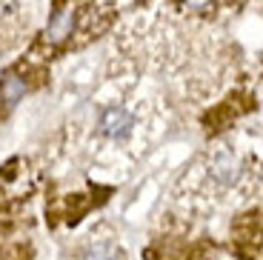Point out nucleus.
<instances>
[{"label":"nucleus","mask_w":263,"mask_h":260,"mask_svg":"<svg viewBox=\"0 0 263 260\" xmlns=\"http://www.w3.org/2000/svg\"><path fill=\"white\" fill-rule=\"evenodd\" d=\"M129 126H132V117L126 115L123 109H109L103 115V132L106 135H112V137H123L126 132H129Z\"/></svg>","instance_id":"20e7f679"},{"label":"nucleus","mask_w":263,"mask_h":260,"mask_svg":"<svg viewBox=\"0 0 263 260\" xmlns=\"http://www.w3.org/2000/svg\"><path fill=\"white\" fill-rule=\"evenodd\" d=\"M215 0H183V6L192 9V12H203V9H209Z\"/></svg>","instance_id":"39448f33"},{"label":"nucleus","mask_w":263,"mask_h":260,"mask_svg":"<svg viewBox=\"0 0 263 260\" xmlns=\"http://www.w3.org/2000/svg\"><path fill=\"white\" fill-rule=\"evenodd\" d=\"M74 6L72 3H60L58 9H54L52 20H49L46 26V43L49 46H60L66 38H72V29H74Z\"/></svg>","instance_id":"f257e3e1"},{"label":"nucleus","mask_w":263,"mask_h":260,"mask_svg":"<svg viewBox=\"0 0 263 260\" xmlns=\"http://www.w3.org/2000/svg\"><path fill=\"white\" fill-rule=\"evenodd\" d=\"M26 89H29L26 80L20 78L17 72H9L3 78V86H0V103L6 106V109H14L20 100L26 98Z\"/></svg>","instance_id":"f03ea898"},{"label":"nucleus","mask_w":263,"mask_h":260,"mask_svg":"<svg viewBox=\"0 0 263 260\" xmlns=\"http://www.w3.org/2000/svg\"><path fill=\"white\" fill-rule=\"evenodd\" d=\"M78 260H123V254L112 240H89Z\"/></svg>","instance_id":"7ed1b4c3"}]
</instances>
